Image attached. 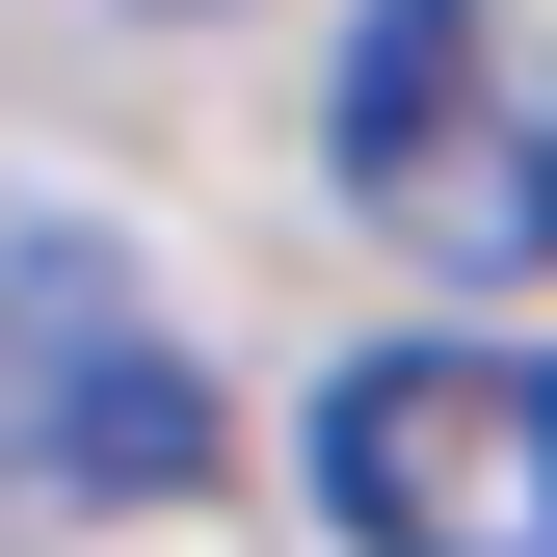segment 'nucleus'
<instances>
[{"label":"nucleus","mask_w":557,"mask_h":557,"mask_svg":"<svg viewBox=\"0 0 557 557\" xmlns=\"http://www.w3.org/2000/svg\"><path fill=\"white\" fill-rule=\"evenodd\" d=\"M319 160H345V213L425 265V293H531L557 265V27L531 0H372Z\"/></svg>","instance_id":"nucleus-1"},{"label":"nucleus","mask_w":557,"mask_h":557,"mask_svg":"<svg viewBox=\"0 0 557 557\" xmlns=\"http://www.w3.org/2000/svg\"><path fill=\"white\" fill-rule=\"evenodd\" d=\"M345 557H557V345H372L319 372Z\"/></svg>","instance_id":"nucleus-2"},{"label":"nucleus","mask_w":557,"mask_h":557,"mask_svg":"<svg viewBox=\"0 0 557 557\" xmlns=\"http://www.w3.org/2000/svg\"><path fill=\"white\" fill-rule=\"evenodd\" d=\"M0 451L81 478V505H186V478H213V372H186V319L133 293L81 213L0 239Z\"/></svg>","instance_id":"nucleus-3"}]
</instances>
